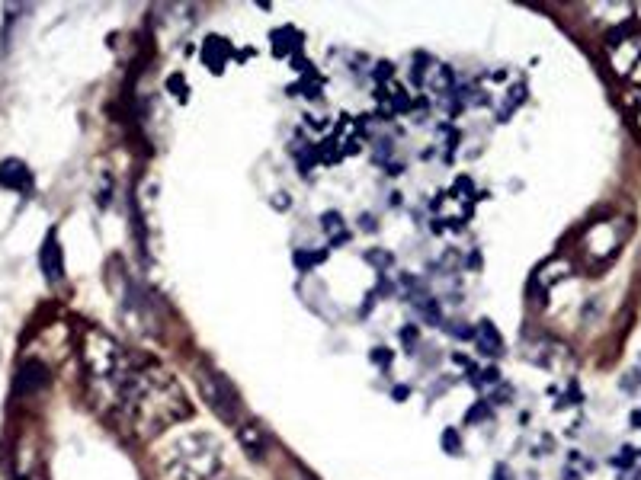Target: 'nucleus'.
I'll use <instances>...</instances> for the list:
<instances>
[{"mask_svg": "<svg viewBox=\"0 0 641 480\" xmlns=\"http://www.w3.org/2000/svg\"><path fill=\"white\" fill-rule=\"evenodd\" d=\"M119 413L135 439H161L193 416L183 384L154 359H138L119 400Z\"/></svg>", "mask_w": 641, "mask_h": 480, "instance_id": "nucleus-1", "label": "nucleus"}, {"mask_svg": "<svg viewBox=\"0 0 641 480\" xmlns=\"http://www.w3.org/2000/svg\"><path fill=\"white\" fill-rule=\"evenodd\" d=\"M81 362H84L93 397L119 410L122 391L135 372L138 356H132L116 336H109V333L93 327V330L81 333Z\"/></svg>", "mask_w": 641, "mask_h": 480, "instance_id": "nucleus-2", "label": "nucleus"}, {"mask_svg": "<svg viewBox=\"0 0 641 480\" xmlns=\"http://www.w3.org/2000/svg\"><path fill=\"white\" fill-rule=\"evenodd\" d=\"M154 461L164 480H218L225 471V448L212 432L193 429L164 442Z\"/></svg>", "mask_w": 641, "mask_h": 480, "instance_id": "nucleus-3", "label": "nucleus"}, {"mask_svg": "<svg viewBox=\"0 0 641 480\" xmlns=\"http://www.w3.org/2000/svg\"><path fill=\"white\" fill-rule=\"evenodd\" d=\"M196 384H199V394L206 397V404L215 410V416H222L225 423H234V426L241 423V400L222 375L212 372L206 365H199Z\"/></svg>", "mask_w": 641, "mask_h": 480, "instance_id": "nucleus-4", "label": "nucleus"}, {"mask_svg": "<svg viewBox=\"0 0 641 480\" xmlns=\"http://www.w3.org/2000/svg\"><path fill=\"white\" fill-rule=\"evenodd\" d=\"M238 442H241L244 455L250 461H267V455H270V436H267V429H263L257 420L238 423Z\"/></svg>", "mask_w": 641, "mask_h": 480, "instance_id": "nucleus-5", "label": "nucleus"}, {"mask_svg": "<svg viewBox=\"0 0 641 480\" xmlns=\"http://www.w3.org/2000/svg\"><path fill=\"white\" fill-rule=\"evenodd\" d=\"M45 384H49V368H45V362H39V359L20 362L17 375H13V388H17V394H36L45 388Z\"/></svg>", "mask_w": 641, "mask_h": 480, "instance_id": "nucleus-6", "label": "nucleus"}, {"mask_svg": "<svg viewBox=\"0 0 641 480\" xmlns=\"http://www.w3.org/2000/svg\"><path fill=\"white\" fill-rule=\"evenodd\" d=\"M39 269H42V276L49 282L65 279V253H61V244H58L55 231H49V237H45L42 247H39Z\"/></svg>", "mask_w": 641, "mask_h": 480, "instance_id": "nucleus-7", "label": "nucleus"}, {"mask_svg": "<svg viewBox=\"0 0 641 480\" xmlns=\"http://www.w3.org/2000/svg\"><path fill=\"white\" fill-rule=\"evenodd\" d=\"M0 189L33 192V170H29L20 157H7V160H0Z\"/></svg>", "mask_w": 641, "mask_h": 480, "instance_id": "nucleus-8", "label": "nucleus"}, {"mask_svg": "<svg viewBox=\"0 0 641 480\" xmlns=\"http://www.w3.org/2000/svg\"><path fill=\"white\" fill-rule=\"evenodd\" d=\"M472 340H475L481 356H488V359H497L500 352H504V340H500V333H497V327L491 324V320H481V324L475 327Z\"/></svg>", "mask_w": 641, "mask_h": 480, "instance_id": "nucleus-9", "label": "nucleus"}, {"mask_svg": "<svg viewBox=\"0 0 641 480\" xmlns=\"http://www.w3.org/2000/svg\"><path fill=\"white\" fill-rule=\"evenodd\" d=\"M228 55H231V42L225 36H209L206 45H202V61H206L209 71H222Z\"/></svg>", "mask_w": 641, "mask_h": 480, "instance_id": "nucleus-10", "label": "nucleus"}, {"mask_svg": "<svg viewBox=\"0 0 641 480\" xmlns=\"http://www.w3.org/2000/svg\"><path fill=\"white\" fill-rule=\"evenodd\" d=\"M270 42H273V48H276V55L286 58V55H295V45L302 42V36H299V32H295L292 26H283V29L273 32Z\"/></svg>", "mask_w": 641, "mask_h": 480, "instance_id": "nucleus-11", "label": "nucleus"}, {"mask_svg": "<svg viewBox=\"0 0 641 480\" xmlns=\"http://www.w3.org/2000/svg\"><path fill=\"white\" fill-rule=\"evenodd\" d=\"M321 228L331 234L334 244H343V240H350V231H347V224H343V218L337 212H324L321 215Z\"/></svg>", "mask_w": 641, "mask_h": 480, "instance_id": "nucleus-12", "label": "nucleus"}, {"mask_svg": "<svg viewBox=\"0 0 641 480\" xmlns=\"http://www.w3.org/2000/svg\"><path fill=\"white\" fill-rule=\"evenodd\" d=\"M417 314L427 320V324H443V314H440V304H436L430 295L417 298Z\"/></svg>", "mask_w": 641, "mask_h": 480, "instance_id": "nucleus-13", "label": "nucleus"}, {"mask_svg": "<svg viewBox=\"0 0 641 480\" xmlns=\"http://www.w3.org/2000/svg\"><path fill=\"white\" fill-rule=\"evenodd\" d=\"M292 260H295V266H299V269H311V266L324 263L327 253H324V250H295Z\"/></svg>", "mask_w": 641, "mask_h": 480, "instance_id": "nucleus-14", "label": "nucleus"}, {"mask_svg": "<svg viewBox=\"0 0 641 480\" xmlns=\"http://www.w3.org/2000/svg\"><path fill=\"white\" fill-rule=\"evenodd\" d=\"M276 480H315V477H311L302 464H286V468L276 471Z\"/></svg>", "mask_w": 641, "mask_h": 480, "instance_id": "nucleus-15", "label": "nucleus"}, {"mask_svg": "<svg viewBox=\"0 0 641 480\" xmlns=\"http://www.w3.org/2000/svg\"><path fill=\"white\" fill-rule=\"evenodd\" d=\"M465 420H468V423H484V420H491V404H488V400H478V404L468 407Z\"/></svg>", "mask_w": 641, "mask_h": 480, "instance_id": "nucleus-16", "label": "nucleus"}, {"mask_svg": "<svg viewBox=\"0 0 641 480\" xmlns=\"http://www.w3.org/2000/svg\"><path fill=\"white\" fill-rule=\"evenodd\" d=\"M366 263L375 266V269H388V266H392V253H388V250H369Z\"/></svg>", "mask_w": 641, "mask_h": 480, "instance_id": "nucleus-17", "label": "nucleus"}, {"mask_svg": "<svg viewBox=\"0 0 641 480\" xmlns=\"http://www.w3.org/2000/svg\"><path fill=\"white\" fill-rule=\"evenodd\" d=\"M443 448L452 455H462V442H459V432L456 429H446L443 432Z\"/></svg>", "mask_w": 641, "mask_h": 480, "instance_id": "nucleus-18", "label": "nucleus"}, {"mask_svg": "<svg viewBox=\"0 0 641 480\" xmlns=\"http://www.w3.org/2000/svg\"><path fill=\"white\" fill-rule=\"evenodd\" d=\"M369 359H372L375 365H379V368H385L388 362H392V349H382V346H379V349H372V352H369Z\"/></svg>", "mask_w": 641, "mask_h": 480, "instance_id": "nucleus-19", "label": "nucleus"}, {"mask_svg": "<svg viewBox=\"0 0 641 480\" xmlns=\"http://www.w3.org/2000/svg\"><path fill=\"white\" fill-rule=\"evenodd\" d=\"M401 343H404V349H414L417 346V330L414 327H404L401 330Z\"/></svg>", "mask_w": 641, "mask_h": 480, "instance_id": "nucleus-20", "label": "nucleus"}, {"mask_svg": "<svg viewBox=\"0 0 641 480\" xmlns=\"http://www.w3.org/2000/svg\"><path fill=\"white\" fill-rule=\"evenodd\" d=\"M167 87H170V90H174V93L180 96V100H183V96H186V87H183V77H180V74H174V77H170V80H167Z\"/></svg>", "mask_w": 641, "mask_h": 480, "instance_id": "nucleus-21", "label": "nucleus"}, {"mask_svg": "<svg viewBox=\"0 0 641 480\" xmlns=\"http://www.w3.org/2000/svg\"><path fill=\"white\" fill-rule=\"evenodd\" d=\"M635 122H638V132H641V100H638V109H635Z\"/></svg>", "mask_w": 641, "mask_h": 480, "instance_id": "nucleus-22", "label": "nucleus"}, {"mask_svg": "<svg viewBox=\"0 0 641 480\" xmlns=\"http://www.w3.org/2000/svg\"><path fill=\"white\" fill-rule=\"evenodd\" d=\"M228 480H241V477H228Z\"/></svg>", "mask_w": 641, "mask_h": 480, "instance_id": "nucleus-23", "label": "nucleus"}]
</instances>
